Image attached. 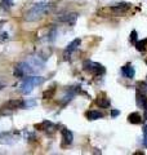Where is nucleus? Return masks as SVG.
<instances>
[{"mask_svg": "<svg viewBox=\"0 0 147 155\" xmlns=\"http://www.w3.org/2000/svg\"><path fill=\"white\" fill-rule=\"evenodd\" d=\"M21 66V69L23 71L24 75H35V74H39L40 71L44 70L45 67V64H44V60L41 57H38V56H30L27 57L26 60L21 64H18Z\"/></svg>", "mask_w": 147, "mask_h": 155, "instance_id": "nucleus-1", "label": "nucleus"}, {"mask_svg": "<svg viewBox=\"0 0 147 155\" xmlns=\"http://www.w3.org/2000/svg\"><path fill=\"white\" fill-rule=\"evenodd\" d=\"M52 5L49 3H38L32 8H30L28 11L24 13V21L26 22H35L39 21L40 18H43L45 14L51 11Z\"/></svg>", "mask_w": 147, "mask_h": 155, "instance_id": "nucleus-2", "label": "nucleus"}, {"mask_svg": "<svg viewBox=\"0 0 147 155\" xmlns=\"http://www.w3.org/2000/svg\"><path fill=\"white\" fill-rule=\"evenodd\" d=\"M44 78L41 76H35V75H28V78H26V79L23 80V83L21 84V91L23 94H28V93H31L32 89L35 88V87L38 85H40L44 83Z\"/></svg>", "mask_w": 147, "mask_h": 155, "instance_id": "nucleus-3", "label": "nucleus"}, {"mask_svg": "<svg viewBox=\"0 0 147 155\" xmlns=\"http://www.w3.org/2000/svg\"><path fill=\"white\" fill-rule=\"evenodd\" d=\"M24 107V100H9L4 102L0 107V115H9L13 110L23 109Z\"/></svg>", "mask_w": 147, "mask_h": 155, "instance_id": "nucleus-4", "label": "nucleus"}, {"mask_svg": "<svg viewBox=\"0 0 147 155\" xmlns=\"http://www.w3.org/2000/svg\"><path fill=\"white\" fill-rule=\"evenodd\" d=\"M83 67H84V70L87 72H89V74L94 75V76H100L102 74H105V67L102 66L101 64H98V62H94V61H90V60H87L84 61V64H83Z\"/></svg>", "mask_w": 147, "mask_h": 155, "instance_id": "nucleus-5", "label": "nucleus"}, {"mask_svg": "<svg viewBox=\"0 0 147 155\" xmlns=\"http://www.w3.org/2000/svg\"><path fill=\"white\" fill-rule=\"evenodd\" d=\"M77 17L79 14L75 13V12H70V13H66V14H61V16L57 17V21H60L62 23H66V25H70L74 26L77 21Z\"/></svg>", "mask_w": 147, "mask_h": 155, "instance_id": "nucleus-6", "label": "nucleus"}, {"mask_svg": "<svg viewBox=\"0 0 147 155\" xmlns=\"http://www.w3.org/2000/svg\"><path fill=\"white\" fill-rule=\"evenodd\" d=\"M19 137V134L16 133H11V132H7V133H3L0 134V145H13L17 142V140Z\"/></svg>", "mask_w": 147, "mask_h": 155, "instance_id": "nucleus-7", "label": "nucleus"}, {"mask_svg": "<svg viewBox=\"0 0 147 155\" xmlns=\"http://www.w3.org/2000/svg\"><path fill=\"white\" fill-rule=\"evenodd\" d=\"M80 43H81L80 39H75V40H72V41L70 43V44H68V45L66 47L65 52H63V58H65V60H70L71 54H72V53L77 49V48L80 47Z\"/></svg>", "mask_w": 147, "mask_h": 155, "instance_id": "nucleus-8", "label": "nucleus"}, {"mask_svg": "<svg viewBox=\"0 0 147 155\" xmlns=\"http://www.w3.org/2000/svg\"><path fill=\"white\" fill-rule=\"evenodd\" d=\"M130 4L129 3H119V4H115V5L110 7V11L116 14V16H120V14H125L126 12L130 9Z\"/></svg>", "mask_w": 147, "mask_h": 155, "instance_id": "nucleus-9", "label": "nucleus"}, {"mask_svg": "<svg viewBox=\"0 0 147 155\" xmlns=\"http://www.w3.org/2000/svg\"><path fill=\"white\" fill-rule=\"evenodd\" d=\"M121 75L126 78V79H133L134 75H136V70L132 65H126V66H122L121 67Z\"/></svg>", "mask_w": 147, "mask_h": 155, "instance_id": "nucleus-10", "label": "nucleus"}, {"mask_svg": "<svg viewBox=\"0 0 147 155\" xmlns=\"http://www.w3.org/2000/svg\"><path fill=\"white\" fill-rule=\"evenodd\" d=\"M35 128L39 129V130H54L56 125L53 124L52 122H48V120H44V122H41L40 124H36Z\"/></svg>", "mask_w": 147, "mask_h": 155, "instance_id": "nucleus-11", "label": "nucleus"}, {"mask_svg": "<svg viewBox=\"0 0 147 155\" xmlns=\"http://www.w3.org/2000/svg\"><path fill=\"white\" fill-rule=\"evenodd\" d=\"M62 138H63V142H65L66 145H71L72 141H74V134L70 129H66L63 128L62 129Z\"/></svg>", "mask_w": 147, "mask_h": 155, "instance_id": "nucleus-12", "label": "nucleus"}, {"mask_svg": "<svg viewBox=\"0 0 147 155\" xmlns=\"http://www.w3.org/2000/svg\"><path fill=\"white\" fill-rule=\"evenodd\" d=\"M103 114L101 113V111H97V110H90L87 113V118L89 120H97V119H102L103 118Z\"/></svg>", "mask_w": 147, "mask_h": 155, "instance_id": "nucleus-13", "label": "nucleus"}, {"mask_svg": "<svg viewBox=\"0 0 147 155\" xmlns=\"http://www.w3.org/2000/svg\"><path fill=\"white\" fill-rule=\"evenodd\" d=\"M137 105H138L139 107H142V109H143L145 106L147 105L146 96H145V93H141V91L137 92Z\"/></svg>", "mask_w": 147, "mask_h": 155, "instance_id": "nucleus-14", "label": "nucleus"}, {"mask_svg": "<svg viewBox=\"0 0 147 155\" xmlns=\"http://www.w3.org/2000/svg\"><path fill=\"white\" fill-rule=\"evenodd\" d=\"M128 122L132 124H139V123H142V116L138 113H132L128 116Z\"/></svg>", "mask_w": 147, "mask_h": 155, "instance_id": "nucleus-15", "label": "nucleus"}, {"mask_svg": "<svg viewBox=\"0 0 147 155\" xmlns=\"http://www.w3.org/2000/svg\"><path fill=\"white\" fill-rule=\"evenodd\" d=\"M96 102L98 106H101V107H103V109L110 107V100L107 98V97H98Z\"/></svg>", "mask_w": 147, "mask_h": 155, "instance_id": "nucleus-16", "label": "nucleus"}, {"mask_svg": "<svg viewBox=\"0 0 147 155\" xmlns=\"http://www.w3.org/2000/svg\"><path fill=\"white\" fill-rule=\"evenodd\" d=\"M54 93H56V87H51V88L47 89V91L43 93V98H44V100H51V98H53Z\"/></svg>", "mask_w": 147, "mask_h": 155, "instance_id": "nucleus-17", "label": "nucleus"}, {"mask_svg": "<svg viewBox=\"0 0 147 155\" xmlns=\"http://www.w3.org/2000/svg\"><path fill=\"white\" fill-rule=\"evenodd\" d=\"M146 45H147V39L136 43V48H137V51H139V52H143L146 49Z\"/></svg>", "mask_w": 147, "mask_h": 155, "instance_id": "nucleus-18", "label": "nucleus"}, {"mask_svg": "<svg viewBox=\"0 0 147 155\" xmlns=\"http://www.w3.org/2000/svg\"><path fill=\"white\" fill-rule=\"evenodd\" d=\"M13 75L16 76V78H23V76H24L23 71H22V69H21V66H19V65H16V67H14Z\"/></svg>", "mask_w": 147, "mask_h": 155, "instance_id": "nucleus-19", "label": "nucleus"}, {"mask_svg": "<svg viewBox=\"0 0 147 155\" xmlns=\"http://www.w3.org/2000/svg\"><path fill=\"white\" fill-rule=\"evenodd\" d=\"M35 105H36L35 100H27V101H24V107L23 109H30V107H32V106H35Z\"/></svg>", "mask_w": 147, "mask_h": 155, "instance_id": "nucleus-20", "label": "nucleus"}, {"mask_svg": "<svg viewBox=\"0 0 147 155\" xmlns=\"http://www.w3.org/2000/svg\"><path fill=\"white\" fill-rule=\"evenodd\" d=\"M130 41L132 43H134V44H136V43H137V31L136 30H133V31H132L130 32Z\"/></svg>", "mask_w": 147, "mask_h": 155, "instance_id": "nucleus-21", "label": "nucleus"}, {"mask_svg": "<svg viewBox=\"0 0 147 155\" xmlns=\"http://www.w3.org/2000/svg\"><path fill=\"white\" fill-rule=\"evenodd\" d=\"M8 39H9V35L7 32H2V34H0V41H7Z\"/></svg>", "mask_w": 147, "mask_h": 155, "instance_id": "nucleus-22", "label": "nucleus"}, {"mask_svg": "<svg viewBox=\"0 0 147 155\" xmlns=\"http://www.w3.org/2000/svg\"><path fill=\"white\" fill-rule=\"evenodd\" d=\"M2 2L4 3V5H7L8 8L13 5V0H2Z\"/></svg>", "mask_w": 147, "mask_h": 155, "instance_id": "nucleus-23", "label": "nucleus"}, {"mask_svg": "<svg viewBox=\"0 0 147 155\" xmlns=\"http://www.w3.org/2000/svg\"><path fill=\"white\" fill-rule=\"evenodd\" d=\"M139 85L142 87V91H143L145 93H147V80L143 81V83H139Z\"/></svg>", "mask_w": 147, "mask_h": 155, "instance_id": "nucleus-24", "label": "nucleus"}, {"mask_svg": "<svg viewBox=\"0 0 147 155\" xmlns=\"http://www.w3.org/2000/svg\"><path fill=\"white\" fill-rule=\"evenodd\" d=\"M143 119H145V120H147V105L143 107Z\"/></svg>", "mask_w": 147, "mask_h": 155, "instance_id": "nucleus-25", "label": "nucleus"}, {"mask_svg": "<svg viewBox=\"0 0 147 155\" xmlns=\"http://www.w3.org/2000/svg\"><path fill=\"white\" fill-rule=\"evenodd\" d=\"M117 115H119V111L117 110H112L111 111V116H117Z\"/></svg>", "mask_w": 147, "mask_h": 155, "instance_id": "nucleus-26", "label": "nucleus"}, {"mask_svg": "<svg viewBox=\"0 0 147 155\" xmlns=\"http://www.w3.org/2000/svg\"><path fill=\"white\" fill-rule=\"evenodd\" d=\"M142 130H143V136H147V124L143 125V129H142Z\"/></svg>", "mask_w": 147, "mask_h": 155, "instance_id": "nucleus-27", "label": "nucleus"}, {"mask_svg": "<svg viewBox=\"0 0 147 155\" xmlns=\"http://www.w3.org/2000/svg\"><path fill=\"white\" fill-rule=\"evenodd\" d=\"M143 145L145 147H147V136H143Z\"/></svg>", "mask_w": 147, "mask_h": 155, "instance_id": "nucleus-28", "label": "nucleus"}, {"mask_svg": "<svg viewBox=\"0 0 147 155\" xmlns=\"http://www.w3.org/2000/svg\"><path fill=\"white\" fill-rule=\"evenodd\" d=\"M3 88H4V84H3V83H0V91H2Z\"/></svg>", "mask_w": 147, "mask_h": 155, "instance_id": "nucleus-29", "label": "nucleus"}]
</instances>
